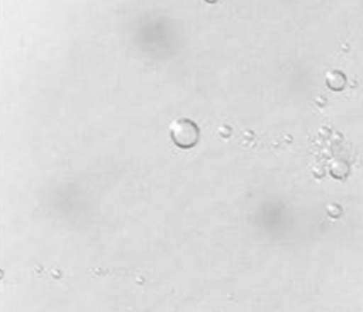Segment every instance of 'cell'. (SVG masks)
I'll return each mask as SVG.
<instances>
[{
    "instance_id": "obj_2",
    "label": "cell",
    "mask_w": 363,
    "mask_h": 312,
    "mask_svg": "<svg viewBox=\"0 0 363 312\" xmlns=\"http://www.w3.org/2000/svg\"><path fill=\"white\" fill-rule=\"evenodd\" d=\"M205 1H207L208 4H214L218 1V0H205Z\"/></svg>"
},
{
    "instance_id": "obj_1",
    "label": "cell",
    "mask_w": 363,
    "mask_h": 312,
    "mask_svg": "<svg viewBox=\"0 0 363 312\" xmlns=\"http://www.w3.org/2000/svg\"><path fill=\"white\" fill-rule=\"evenodd\" d=\"M169 135L177 147L189 150L199 142V128L196 123L189 118H177L169 126Z\"/></svg>"
}]
</instances>
